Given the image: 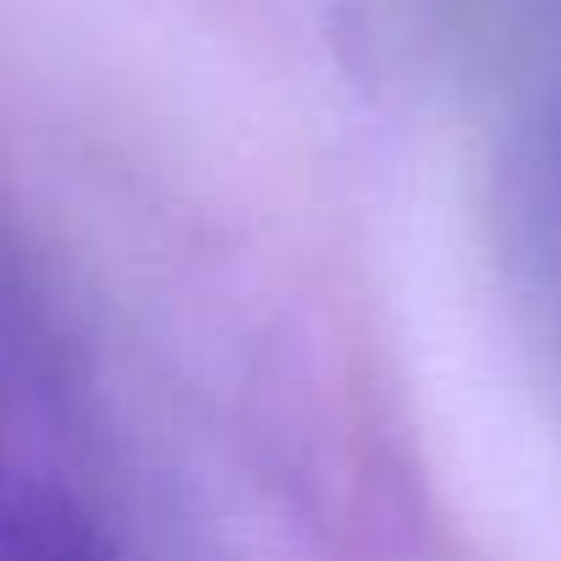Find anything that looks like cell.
I'll return each mask as SVG.
<instances>
[{"label": "cell", "mask_w": 561, "mask_h": 561, "mask_svg": "<svg viewBox=\"0 0 561 561\" xmlns=\"http://www.w3.org/2000/svg\"><path fill=\"white\" fill-rule=\"evenodd\" d=\"M0 561H111L72 451L45 336L0 280Z\"/></svg>", "instance_id": "cell-1"}]
</instances>
